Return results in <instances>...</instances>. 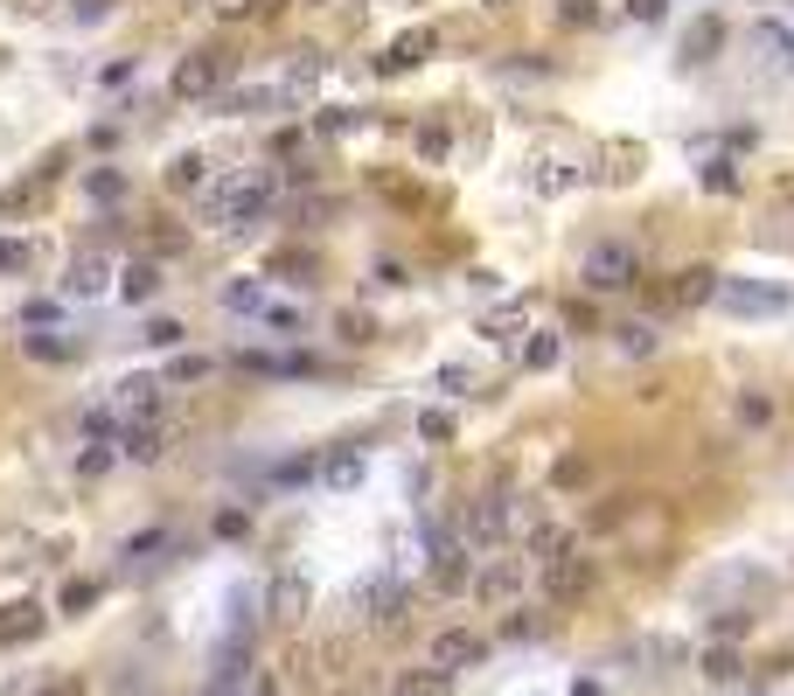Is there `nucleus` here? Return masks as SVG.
I'll return each instance as SVG.
<instances>
[{
    "label": "nucleus",
    "instance_id": "1",
    "mask_svg": "<svg viewBox=\"0 0 794 696\" xmlns=\"http://www.w3.org/2000/svg\"><path fill=\"white\" fill-rule=\"evenodd\" d=\"M272 196H279V175L272 167H237V175H217L196 188V202H202V216L217 223V231H252V223L272 210Z\"/></svg>",
    "mask_w": 794,
    "mask_h": 696
},
{
    "label": "nucleus",
    "instance_id": "2",
    "mask_svg": "<svg viewBox=\"0 0 794 696\" xmlns=\"http://www.w3.org/2000/svg\"><path fill=\"white\" fill-rule=\"evenodd\" d=\"M593 557L579 551V543H544V557H537V586L551 606H579L585 592H593Z\"/></svg>",
    "mask_w": 794,
    "mask_h": 696
},
{
    "label": "nucleus",
    "instance_id": "3",
    "mask_svg": "<svg viewBox=\"0 0 794 696\" xmlns=\"http://www.w3.org/2000/svg\"><path fill=\"white\" fill-rule=\"evenodd\" d=\"M634 279H641V251H634V244H620V237L585 244V258H579V286L585 293H628Z\"/></svg>",
    "mask_w": 794,
    "mask_h": 696
},
{
    "label": "nucleus",
    "instance_id": "4",
    "mask_svg": "<svg viewBox=\"0 0 794 696\" xmlns=\"http://www.w3.org/2000/svg\"><path fill=\"white\" fill-rule=\"evenodd\" d=\"M717 307L725 314H746V321H773V314H794V293L781 279H717Z\"/></svg>",
    "mask_w": 794,
    "mask_h": 696
},
{
    "label": "nucleus",
    "instance_id": "5",
    "mask_svg": "<svg viewBox=\"0 0 794 696\" xmlns=\"http://www.w3.org/2000/svg\"><path fill=\"white\" fill-rule=\"evenodd\" d=\"M523 586H529V557H509V551H488L481 564H475V592L481 606H516L523 599Z\"/></svg>",
    "mask_w": 794,
    "mask_h": 696
},
{
    "label": "nucleus",
    "instance_id": "6",
    "mask_svg": "<svg viewBox=\"0 0 794 696\" xmlns=\"http://www.w3.org/2000/svg\"><path fill=\"white\" fill-rule=\"evenodd\" d=\"M231 70H237L231 49H188L167 84H175V98H217V91L231 84Z\"/></svg>",
    "mask_w": 794,
    "mask_h": 696
},
{
    "label": "nucleus",
    "instance_id": "7",
    "mask_svg": "<svg viewBox=\"0 0 794 696\" xmlns=\"http://www.w3.org/2000/svg\"><path fill=\"white\" fill-rule=\"evenodd\" d=\"M746 43H752V63H760L767 78L794 84V22H781V14H760Z\"/></svg>",
    "mask_w": 794,
    "mask_h": 696
},
{
    "label": "nucleus",
    "instance_id": "8",
    "mask_svg": "<svg viewBox=\"0 0 794 696\" xmlns=\"http://www.w3.org/2000/svg\"><path fill=\"white\" fill-rule=\"evenodd\" d=\"M161 398H167V384L154 369H132V376H119V384H112V411H119V418L132 425V418H161Z\"/></svg>",
    "mask_w": 794,
    "mask_h": 696
},
{
    "label": "nucleus",
    "instance_id": "9",
    "mask_svg": "<svg viewBox=\"0 0 794 696\" xmlns=\"http://www.w3.org/2000/svg\"><path fill=\"white\" fill-rule=\"evenodd\" d=\"M481 654H488L481 627H440V634L425 641V662H432V669H453V675H460V669H475Z\"/></svg>",
    "mask_w": 794,
    "mask_h": 696
},
{
    "label": "nucleus",
    "instance_id": "10",
    "mask_svg": "<svg viewBox=\"0 0 794 696\" xmlns=\"http://www.w3.org/2000/svg\"><path fill=\"white\" fill-rule=\"evenodd\" d=\"M502 536H509V502H467L460 509V543L467 551H502Z\"/></svg>",
    "mask_w": 794,
    "mask_h": 696
},
{
    "label": "nucleus",
    "instance_id": "11",
    "mask_svg": "<svg viewBox=\"0 0 794 696\" xmlns=\"http://www.w3.org/2000/svg\"><path fill=\"white\" fill-rule=\"evenodd\" d=\"M119 453H126V460H140V467H147V460H161V453H167V425H161V418H132V425L119 432Z\"/></svg>",
    "mask_w": 794,
    "mask_h": 696
},
{
    "label": "nucleus",
    "instance_id": "12",
    "mask_svg": "<svg viewBox=\"0 0 794 696\" xmlns=\"http://www.w3.org/2000/svg\"><path fill=\"white\" fill-rule=\"evenodd\" d=\"M43 606H35V599H14V606H0V648H14V641H35V634H43Z\"/></svg>",
    "mask_w": 794,
    "mask_h": 696
},
{
    "label": "nucleus",
    "instance_id": "13",
    "mask_svg": "<svg viewBox=\"0 0 794 696\" xmlns=\"http://www.w3.org/2000/svg\"><path fill=\"white\" fill-rule=\"evenodd\" d=\"M105 286H112V258H78V266H70V279H63L70 299H98Z\"/></svg>",
    "mask_w": 794,
    "mask_h": 696
},
{
    "label": "nucleus",
    "instance_id": "14",
    "mask_svg": "<svg viewBox=\"0 0 794 696\" xmlns=\"http://www.w3.org/2000/svg\"><path fill=\"white\" fill-rule=\"evenodd\" d=\"M453 689V669H432V662H419V669H405L390 683V696H446Z\"/></svg>",
    "mask_w": 794,
    "mask_h": 696
},
{
    "label": "nucleus",
    "instance_id": "15",
    "mask_svg": "<svg viewBox=\"0 0 794 696\" xmlns=\"http://www.w3.org/2000/svg\"><path fill=\"white\" fill-rule=\"evenodd\" d=\"M669 299H676V307H704V299H717V272H711V266H690V272H676Z\"/></svg>",
    "mask_w": 794,
    "mask_h": 696
},
{
    "label": "nucleus",
    "instance_id": "16",
    "mask_svg": "<svg viewBox=\"0 0 794 696\" xmlns=\"http://www.w3.org/2000/svg\"><path fill=\"white\" fill-rule=\"evenodd\" d=\"M167 286V279H161V266H154V258H132V266H126V279H119V293L132 299V307H147V299H154Z\"/></svg>",
    "mask_w": 794,
    "mask_h": 696
},
{
    "label": "nucleus",
    "instance_id": "17",
    "mask_svg": "<svg viewBox=\"0 0 794 696\" xmlns=\"http://www.w3.org/2000/svg\"><path fill=\"white\" fill-rule=\"evenodd\" d=\"M432 49H440V35H432V28H411V35H397V43H390L384 70H411V63H425Z\"/></svg>",
    "mask_w": 794,
    "mask_h": 696
},
{
    "label": "nucleus",
    "instance_id": "18",
    "mask_svg": "<svg viewBox=\"0 0 794 696\" xmlns=\"http://www.w3.org/2000/svg\"><path fill=\"white\" fill-rule=\"evenodd\" d=\"M558 355H564L558 328H529L523 334V369H558Z\"/></svg>",
    "mask_w": 794,
    "mask_h": 696
},
{
    "label": "nucleus",
    "instance_id": "19",
    "mask_svg": "<svg viewBox=\"0 0 794 696\" xmlns=\"http://www.w3.org/2000/svg\"><path fill=\"white\" fill-rule=\"evenodd\" d=\"M223 307L231 314H265L272 293H265V279H231V286H223Z\"/></svg>",
    "mask_w": 794,
    "mask_h": 696
},
{
    "label": "nucleus",
    "instance_id": "20",
    "mask_svg": "<svg viewBox=\"0 0 794 696\" xmlns=\"http://www.w3.org/2000/svg\"><path fill=\"white\" fill-rule=\"evenodd\" d=\"M272 613H279V620H300V613H307V578L279 571V578H272Z\"/></svg>",
    "mask_w": 794,
    "mask_h": 696
},
{
    "label": "nucleus",
    "instance_id": "21",
    "mask_svg": "<svg viewBox=\"0 0 794 696\" xmlns=\"http://www.w3.org/2000/svg\"><path fill=\"white\" fill-rule=\"evenodd\" d=\"M739 586H760V571H752V564H725L717 578L697 586V599H725V592H739Z\"/></svg>",
    "mask_w": 794,
    "mask_h": 696
},
{
    "label": "nucleus",
    "instance_id": "22",
    "mask_svg": "<svg viewBox=\"0 0 794 696\" xmlns=\"http://www.w3.org/2000/svg\"><path fill=\"white\" fill-rule=\"evenodd\" d=\"M210 175H217L210 154H175V167H167V181H175V188H202Z\"/></svg>",
    "mask_w": 794,
    "mask_h": 696
},
{
    "label": "nucleus",
    "instance_id": "23",
    "mask_svg": "<svg viewBox=\"0 0 794 696\" xmlns=\"http://www.w3.org/2000/svg\"><path fill=\"white\" fill-rule=\"evenodd\" d=\"M662 349V328L655 321H628L620 328V355H655Z\"/></svg>",
    "mask_w": 794,
    "mask_h": 696
},
{
    "label": "nucleus",
    "instance_id": "24",
    "mask_svg": "<svg viewBox=\"0 0 794 696\" xmlns=\"http://www.w3.org/2000/svg\"><path fill=\"white\" fill-rule=\"evenodd\" d=\"M717 43H725V28H717V22H697V28L684 35V56H690V63H711Z\"/></svg>",
    "mask_w": 794,
    "mask_h": 696
},
{
    "label": "nucleus",
    "instance_id": "25",
    "mask_svg": "<svg viewBox=\"0 0 794 696\" xmlns=\"http://www.w3.org/2000/svg\"><path fill=\"white\" fill-rule=\"evenodd\" d=\"M35 258L43 251H35L28 237H0V272H35Z\"/></svg>",
    "mask_w": 794,
    "mask_h": 696
},
{
    "label": "nucleus",
    "instance_id": "26",
    "mask_svg": "<svg viewBox=\"0 0 794 696\" xmlns=\"http://www.w3.org/2000/svg\"><path fill=\"white\" fill-rule=\"evenodd\" d=\"M739 425H746V432L773 425V398H767V390H739Z\"/></svg>",
    "mask_w": 794,
    "mask_h": 696
},
{
    "label": "nucleus",
    "instance_id": "27",
    "mask_svg": "<svg viewBox=\"0 0 794 696\" xmlns=\"http://www.w3.org/2000/svg\"><path fill=\"white\" fill-rule=\"evenodd\" d=\"M272 105H279V91H231V98H223L231 119H252V111H272Z\"/></svg>",
    "mask_w": 794,
    "mask_h": 696
},
{
    "label": "nucleus",
    "instance_id": "28",
    "mask_svg": "<svg viewBox=\"0 0 794 696\" xmlns=\"http://www.w3.org/2000/svg\"><path fill=\"white\" fill-rule=\"evenodd\" d=\"M28 355H35V363H70V355H78V349H70L63 342V334H28V342H22Z\"/></svg>",
    "mask_w": 794,
    "mask_h": 696
},
{
    "label": "nucleus",
    "instance_id": "29",
    "mask_svg": "<svg viewBox=\"0 0 794 696\" xmlns=\"http://www.w3.org/2000/svg\"><path fill=\"white\" fill-rule=\"evenodd\" d=\"M320 474H328L335 487H355V481H363V453H349V446H342V453H335L328 467H320Z\"/></svg>",
    "mask_w": 794,
    "mask_h": 696
},
{
    "label": "nucleus",
    "instance_id": "30",
    "mask_svg": "<svg viewBox=\"0 0 794 696\" xmlns=\"http://www.w3.org/2000/svg\"><path fill=\"white\" fill-rule=\"evenodd\" d=\"M105 467H112V446H105V439H91L84 453H78V474H84V481H98Z\"/></svg>",
    "mask_w": 794,
    "mask_h": 696
},
{
    "label": "nucleus",
    "instance_id": "31",
    "mask_svg": "<svg viewBox=\"0 0 794 696\" xmlns=\"http://www.w3.org/2000/svg\"><path fill=\"white\" fill-rule=\"evenodd\" d=\"M91 599H98V578H70V586H63V613H84Z\"/></svg>",
    "mask_w": 794,
    "mask_h": 696
},
{
    "label": "nucleus",
    "instance_id": "32",
    "mask_svg": "<svg viewBox=\"0 0 794 696\" xmlns=\"http://www.w3.org/2000/svg\"><path fill=\"white\" fill-rule=\"evenodd\" d=\"M704 675H711V683H732V675H739V654H732V648H711L704 654Z\"/></svg>",
    "mask_w": 794,
    "mask_h": 696
},
{
    "label": "nucleus",
    "instance_id": "33",
    "mask_svg": "<svg viewBox=\"0 0 794 696\" xmlns=\"http://www.w3.org/2000/svg\"><path fill=\"white\" fill-rule=\"evenodd\" d=\"M419 439L446 446V439H453V418H446V411H419Z\"/></svg>",
    "mask_w": 794,
    "mask_h": 696
},
{
    "label": "nucleus",
    "instance_id": "34",
    "mask_svg": "<svg viewBox=\"0 0 794 696\" xmlns=\"http://www.w3.org/2000/svg\"><path fill=\"white\" fill-rule=\"evenodd\" d=\"M182 321H147V349H182Z\"/></svg>",
    "mask_w": 794,
    "mask_h": 696
},
{
    "label": "nucleus",
    "instance_id": "35",
    "mask_svg": "<svg viewBox=\"0 0 794 696\" xmlns=\"http://www.w3.org/2000/svg\"><path fill=\"white\" fill-rule=\"evenodd\" d=\"M446 146H453L446 126H419V154H425V161H446Z\"/></svg>",
    "mask_w": 794,
    "mask_h": 696
},
{
    "label": "nucleus",
    "instance_id": "36",
    "mask_svg": "<svg viewBox=\"0 0 794 696\" xmlns=\"http://www.w3.org/2000/svg\"><path fill=\"white\" fill-rule=\"evenodd\" d=\"M167 376H175V384H196V376H210V355H175Z\"/></svg>",
    "mask_w": 794,
    "mask_h": 696
},
{
    "label": "nucleus",
    "instance_id": "37",
    "mask_svg": "<svg viewBox=\"0 0 794 696\" xmlns=\"http://www.w3.org/2000/svg\"><path fill=\"white\" fill-rule=\"evenodd\" d=\"M91 196H98V202H119V196H126V181L112 175V167H98V175H91Z\"/></svg>",
    "mask_w": 794,
    "mask_h": 696
},
{
    "label": "nucleus",
    "instance_id": "38",
    "mask_svg": "<svg viewBox=\"0 0 794 696\" xmlns=\"http://www.w3.org/2000/svg\"><path fill=\"white\" fill-rule=\"evenodd\" d=\"M711 634H725V641H732V634H746V606H717Z\"/></svg>",
    "mask_w": 794,
    "mask_h": 696
},
{
    "label": "nucleus",
    "instance_id": "39",
    "mask_svg": "<svg viewBox=\"0 0 794 696\" xmlns=\"http://www.w3.org/2000/svg\"><path fill=\"white\" fill-rule=\"evenodd\" d=\"M697 181H711V188H739V175H732V161H704V167H697Z\"/></svg>",
    "mask_w": 794,
    "mask_h": 696
},
{
    "label": "nucleus",
    "instance_id": "40",
    "mask_svg": "<svg viewBox=\"0 0 794 696\" xmlns=\"http://www.w3.org/2000/svg\"><path fill=\"white\" fill-rule=\"evenodd\" d=\"M147 551H167V530H147V536H132V543H126V557H132V564H147Z\"/></svg>",
    "mask_w": 794,
    "mask_h": 696
},
{
    "label": "nucleus",
    "instance_id": "41",
    "mask_svg": "<svg viewBox=\"0 0 794 696\" xmlns=\"http://www.w3.org/2000/svg\"><path fill=\"white\" fill-rule=\"evenodd\" d=\"M628 14H634V22H669V0H628Z\"/></svg>",
    "mask_w": 794,
    "mask_h": 696
},
{
    "label": "nucleus",
    "instance_id": "42",
    "mask_svg": "<svg viewBox=\"0 0 794 696\" xmlns=\"http://www.w3.org/2000/svg\"><path fill=\"white\" fill-rule=\"evenodd\" d=\"M258 321H272V328H287V334H300V328H307V321H300V314H293V307H265V314H258Z\"/></svg>",
    "mask_w": 794,
    "mask_h": 696
},
{
    "label": "nucleus",
    "instance_id": "43",
    "mask_svg": "<svg viewBox=\"0 0 794 696\" xmlns=\"http://www.w3.org/2000/svg\"><path fill=\"white\" fill-rule=\"evenodd\" d=\"M440 390H446V398H467V369L446 363V369H440Z\"/></svg>",
    "mask_w": 794,
    "mask_h": 696
},
{
    "label": "nucleus",
    "instance_id": "44",
    "mask_svg": "<svg viewBox=\"0 0 794 696\" xmlns=\"http://www.w3.org/2000/svg\"><path fill=\"white\" fill-rule=\"evenodd\" d=\"M376 321H363V314H342V342H370Z\"/></svg>",
    "mask_w": 794,
    "mask_h": 696
},
{
    "label": "nucleus",
    "instance_id": "45",
    "mask_svg": "<svg viewBox=\"0 0 794 696\" xmlns=\"http://www.w3.org/2000/svg\"><path fill=\"white\" fill-rule=\"evenodd\" d=\"M35 696H84V683H78V675H49V683L35 689Z\"/></svg>",
    "mask_w": 794,
    "mask_h": 696
},
{
    "label": "nucleus",
    "instance_id": "46",
    "mask_svg": "<svg viewBox=\"0 0 794 696\" xmlns=\"http://www.w3.org/2000/svg\"><path fill=\"white\" fill-rule=\"evenodd\" d=\"M564 22H599V8L593 0H564Z\"/></svg>",
    "mask_w": 794,
    "mask_h": 696
},
{
    "label": "nucleus",
    "instance_id": "47",
    "mask_svg": "<svg viewBox=\"0 0 794 696\" xmlns=\"http://www.w3.org/2000/svg\"><path fill=\"white\" fill-rule=\"evenodd\" d=\"M210 8L223 14V22H237V14H252V8H258V0H210Z\"/></svg>",
    "mask_w": 794,
    "mask_h": 696
},
{
    "label": "nucleus",
    "instance_id": "48",
    "mask_svg": "<svg viewBox=\"0 0 794 696\" xmlns=\"http://www.w3.org/2000/svg\"><path fill=\"white\" fill-rule=\"evenodd\" d=\"M488 8H509V0H488Z\"/></svg>",
    "mask_w": 794,
    "mask_h": 696
}]
</instances>
